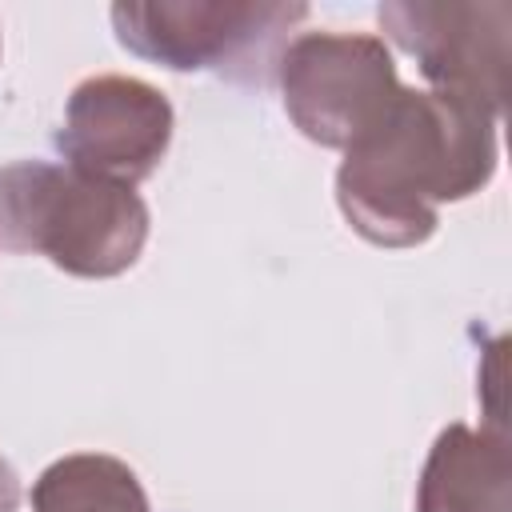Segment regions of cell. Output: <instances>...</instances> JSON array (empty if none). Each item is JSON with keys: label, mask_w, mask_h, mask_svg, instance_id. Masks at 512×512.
Wrapping results in <instances>:
<instances>
[{"label": "cell", "mask_w": 512, "mask_h": 512, "mask_svg": "<svg viewBox=\"0 0 512 512\" xmlns=\"http://www.w3.org/2000/svg\"><path fill=\"white\" fill-rule=\"evenodd\" d=\"M112 20L124 36V44L164 56L176 68H192L196 60H208L212 32H224V40H244L248 32H280L292 20H304V8H280V4H116ZM220 60V40H216Z\"/></svg>", "instance_id": "cell-1"}]
</instances>
